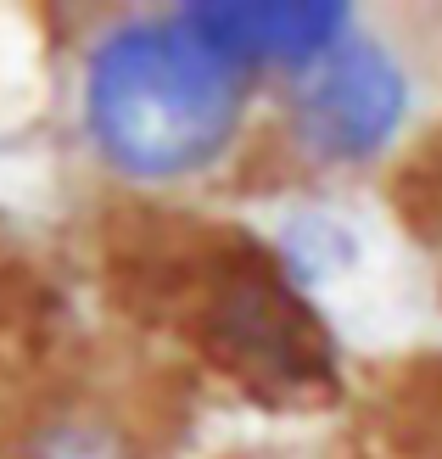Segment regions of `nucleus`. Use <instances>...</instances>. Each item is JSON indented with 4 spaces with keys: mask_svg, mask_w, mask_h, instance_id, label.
<instances>
[{
    "mask_svg": "<svg viewBox=\"0 0 442 459\" xmlns=\"http://www.w3.org/2000/svg\"><path fill=\"white\" fill-rule=\"evenodd\" d=\"M247 90L252 79L236 74L185 12L124 17L84 56V141L134 186H174L230 152Z\"/></svg>",
    "mask_w": 442,
    "mask_h": 459,
    "instance_id": "1",
    "label": "nucleus"
},
{
    "mask_svg": "<svg viewBox=\"0 0 442 459\" xmlns=\"http://www.w3.org/2000/svg\"><path fill=\"white\" fill-rule=\"evenodd\" d=\"M202 336L236 376L274 393H308L331 376V336L281 258L230 264L202 308Z\"/></svg>",
    "mask_w": 442,
    "mask_h": 459,
    "instance_id": "2",
    "label": "nucleus"
},
{
    "mask_svg": "<svg viewBox=\"0 0 442 459\" xmlns=\"http://www.w3.org/2000/svg\"><path fill=\"white\" fill-rule=\"evenodd\" d=\"M286 118L308 163L359 169L398 141L409 118V74L386 45L353 29L331 56H319L302 79H291Z\"/></svg>",
    "mask_w": 442,
    "mask_h": 459,
    "instance_id": "3",
    "label": "nucleus"
},
{
    "mask_svg": "<svg viewBox=\"0 0 442 459\" xmlns=\"http://www.w3.org/2000/svg\"><path fill=\"white\" fill-rule=\"evenodd\" d=\"M179 12L252 84L264 74L302 79L353 34V12L336 0H196Z\"/></svg>",
    "mask_w": 442,
    "mask_h": 459,
    "instance_id": "4",
    "label": "nucleus"
}]
</instances>
